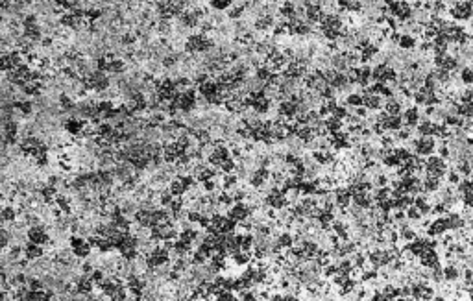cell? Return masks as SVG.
Instances as JSON below:
<instances>
[{"mask_svg":"<svg viewBox=\"0 0 473 301\" xmlns=\"http://www.w3.org/2000/svg\"><path fill=\"white\" fill-rule=\"evenodd\" d=\"M425 172H427V176H431V178H436V180L442 181L444 178H446V174H448V161L446 159H442L440 156H429L427 159H425V164H424Z\"/></svg>","mask_w":473,"mask_h":301,"instance_id":"1","label":"cell"},{"mask_svg":"<svg viewBox=\"0 0 473 301\" xmlns=\"http://www.w3.org/2000/svg\"><path fill=\"white\" fill-rule=\"evenodd\" d=\"M414 154H418L422 157H429L436 152V140L432 135H418V138L412 142Z\"/></svg>","mask_w":473,"mask_h":301,"instance_id":"2","label":"cell"},{"mask_svg":"<svg viewBox=\"0 0 473 301\" xmlns=\"http://www.w3.org/2000/svg\"><path fill=\"white\" fill-rule=\"evenodd\" d=\"M396 76H398V70L386 63H376V66H372V82L388 84V82H394Z\"/></svg>","mask_w":473,"mask_h":301,"instance_id":"3","label":"cell"},{"mask_svg":"<svg viewBox=\"0 0 473 301\" xmlns=\"http://www.w3.org/2000/svg\"><path fill=\"white\" fill-rule=\"evenodd\" d=\"M274 26H276V15H272V13L259 15V17H255L254 22H252V28H254L255 32H259V34H268V32H272Z\"/></svg>","mask_w":473,"mask_h":301,"instance_id":"4","label":"cell"},{"mask_svg":"<svg viewBox=\"0 0 473 301\" xmlns=\"http://www.w3.org/2000/svg\"><path fill=\"white\" fill-rule=\"evenodd\" d=\"M226 214H228L231 220H235L236 224L242 222V220H246V218L250 216L248 204H246V202H235V204H233L230 209H228V212H226Z\"/></svg>","mask_w":473,"mask_h":301,"instance_id":"5","label":"cell"},{"mask_svg":"<svg viewBox=\"0 0 473 301\" xmlns=\"http://www.w3.org/2000/svg\"><path fill=\"white\" fill-rule=\"evenodd\" d=\"M270 180V168H262V166H255L250 174V185L254 188H261L266 181Z\"/></svg>","mask_w":473,"mask_h":301,"instance_id":"6","label":"cell"},{"mask_svg":"<svg viewBox=\"0 0 473 301\" xmlns=\"http://www.w3.org/2000/svg\"><path fill=\"white\" fill-rule=\"evenodd\" d=\"M333 196H334V207H338L340 211H342V209H348L350 204H352V192H350V188H348L346 185L334 187Z\"/></svg>","mask_w":473,"mask_h":301,"instance_id":"7","label":"cell"},{"mask_svg":"<svg viewBox=\"0 0 473 301\" xmlns=\"http://www.w3.org/2000/svg\"><path fill=\"white\" fill-rule=\"evenodd\" d=\"M418 260H420V266H422V268L431 270V268L440 264V255H438L432 248H427V250H425V252L418 257Z\"/></svg>","mask_w":473,"mask_h":301,"instance_id":"8","label":"cell"},{"mask_svg":"<svg viewBox=\"0 0 473 301\" xmlns=\"http://www.w3.org/2000/svg\"><path fill=\"white\" fill-rule=\"evenodd\" d=\"M449 229H448V222H446V216H438L436 220H432V222H429V226H427V235L429 236H442L446 235Z\"/></svg>","mask_w":473,"mask_h":301,"instance_id":"9","label":"cell"},{"mask_svg":"<svg viewBox=\"0 0 473 301\" xmlns=\"http://www.w3.org/2000/svg\"><path fill=\"white\" fill-rule=\"evenodd\" d=\"M401 116H403V124L408 128H416L418 126L420 118H422L418 106H410V108H406L405 111L401 113Z\"/></svg>","mask_w":473,"mask_h":301,"instance_id":"10","label":"cell"},{"mask_svg":"<svg viewBox=\"0 0 473 301\" xmlns=\"http://www.w3.org/2000/svg\"><path fill=\"white\" fill-rule=\"evenodd\" d=\"M322 17H324V10H322L320 4H310V6L305 8V20L309 22V24H318L322 20Z\"/></svg>","mask_w":473,"mask_h":301,"instance_id":"11","label":"cell"},{"mask_svg":"<svg viewBox=\"0 0 473 301\" xmlns=\"http://www.w3.org/2000/svg\"><path fill=\"white\" fill-rule=\"evenodd\" d=\"M372 82V66L366 65V63H360L357 66V78H355V84L360 85V87H366L370 85Z\"/></svg>","mask_w":473,"mask_h":301,"instance_id":"12","label":"cell"},{"mask_svg":"<svg viewBox=\"0 0 473 301\" xmlns=\"http://www.w3.org/2000/svg\"><path fill=\"white\" fill-rule=\"evenodd\" d=\"M382 104H384V100H382L381 94L370 92V94H364L362 96V106L368 111H379V109H382Z\"/></svg>","mask_w":473,"mask_h":301,"instance_id":"13","label":"cell"},{"mask_svg":"<svg viewBox=\"0 0 473 301\" xmlns=\"http://www.w3.org/2000/svg\"><path fill=\"white\" fill-rule=\"evenodd\" d=\"M401 128H403V116L401 114H388L386 120L382 122V130L386 133H394L398 130H401Z\"/></svg>","mask_w":473,"mask_h":301,"instance_id":"14","label":"cell"},{"mask_svg":"<svg viewBox=\"0 0 473 301\" xmlns=\"http://www.w3.org/2000/svg\"><path fill=\"white\" fill-rule=\"evenodd\" d=\"M446 216V222H448V229H451V231H456V229L460 228H466V220L458 214V212H453L449 211L448 214H444Z\"/></svg>","mask_w":473,"mask_h":301,"instance_id":"15","label":"cell"},{"mask_svg":"<svg viewBox=\"0 0 473 301\" xmlns=\"http://www.w3.org/2000/svg\"><path fill=\"white\" fill-rule=\"evenodd\" d=\"M382 111H386L388 114H401V111H403V104H401L396 96L384 98Z\"/></svg>","mask_w":473,"mask_h":301,"instance_id":"16","label":"cell"},{"mask_svg":"<svg viewBox=\"0 0 473 301\" xmlns=\"http://www.w3.org/2000/svg\"><path fill=\"white\" fill-rule=\"evenodd\" d=\"M460 279V270H458V266L453 264V262H449L448 266H444V281H448V283H456Z\"/></svg>","mask_w":473,"mask_h":301,"instance_id":"17","label":"cell"},{"mask_svg":"<svg viewBox=\"0 0 473 301\" xmlns=\"http://www.w3.org/2000/svg\"><path fill=\"white\" fill-rule=\"evenodd\" d=\"M416 44H418V39L410 34H401L400 42H398V48L401 50H416Z\"/></svg>","mask_w":473,"mask_h":301,"instance_id":"18","label":"cell"},{"mask_svg":"<svg viewBox=\"0 0 473 301\" xmlns=\"http://www.w3.org/2000/svg\"><path fill=\"white\" fill-rule=\"evenodd\" d=\"M456 192L460 194L462 198H464V196H473V178L466 176L464 180L458 181V190H456Z\"/></svg>","mask_w":473,"mask_h":301,"instance_id":"19","label":"cell"},{"mask_svg":"<svg viewBox=\"0 0 473 301\" xmlns=\"http://www.w3.org/2000/svg\"><path fill=\"white\" fill-rule=\"evenodd\" d=\"M324 124H326V130H328L329 133L340 132V130L344 128V120H342V118H336L333 114H329L328 118H324Z\"/></svg>","mask_w":473,"mask_h":301,"instance_id":"20","label":"cell"},{"mask_svg":"<svg viewBox=\"0 0 473 301\" xmlns=\"http://www.w3.org/2000/svg\"><path fill=\"white\" fill-rule=\"evenodd\" d=\"M231 257V260L235 262V266H248L250 262H252V253H248V252H235L233 255H230Z\"/></svg>","mask_w":473,"mask_h":301,"instance_id":"21","label":"cell"},{"mask_svg":"<svg viewBox=\"0 0 473 301\" xmlns=\"http://www.w3.org/2000/svg\"><path fill=\"white\" fill-rule=\"evenodd\" d=\"M355 266H353V260L350 257H342V259L336 262V272L338 274H344V276H352Z\"/></svg>","mask_w":473,"mask_h":301,"instance_id":"22","label":"cell"},{"mask_svg":"<svg viewBox=\"0 0 473 301\" xmlns=\"http://www.w3.org/2000/svg\"><path fill=\"white\" fill-rule=\"evenodd\" d=\"M422 185H424V192H438L440 190V180L431 178V176H425L422 180Z\"/></svg>","mask_w":473,"mask_h":301,"instance_id":"23","label":"cell"},{"mask_svg":"<svg viewBox=\"0 0 473 301\" xmlns=\"http://www.w3.org/2000/svg\"><path fill=\"white\" fill-rule=\"evenodd\" d=\"M272 240H276L279 244V246L283 248V250H286V248H290L292 244H294V236H292L290 231H283V233H279L276 238H272Z\"/></svg>","mask_w":473,"mask_h":301,"instance_id":"24","label":"cell"},{"mask_svg":"<svg viewBox=\"0 0 473 301\" xmlns=\"http://www.w3.org/2000/svg\"><path fill=\"white\" fill-rule=\"evenodd\" d=\"M342 104H346L348 108H360L362 106V94L360 92H348V96L342 100Z\"/></svg>","mask_w":473,"mask_h":301,"instance_id":"25","label":"cell"},{"mask_svg":"<svg viewBox=\"0 0 473 301\" xmlns=\"http://www.w3.org/2000/svg\"><path fill=\"white\" fill-rule=\"evenodd\" d=\"M455 170L458 172L460 176H472V172H473V166H472V163L468 161V159H458L456 161V166H455Z\"/></svg>","mask_w":473,"mask_h":301,"instance_id":"26","label":"cell"},{"mask_svg":"<svg viewBox=\"0 0 473 301\" xmlns=\"http://www.w3.org/2000/svg\"><path fill=\"white\" fill-rule=\"evenodd\" d=\"M416 236H418V233H416V231H414V229L410 228L408 224H406V226H403V228H400V238L403 242H412Z\"/></svg>","mask_w":473,"mask_h":301,"instance_id":"27","label":"cell"},{"mask_svg":"<svg viewBox=\"0 0 473 301\" xmlns=\"http://www.w3.org/2000/svg\"><path fill=\"white\" fill-rule=\"evenodd\" d=\"M458 78L464 85H473V65H466L460 68Z\"/></svg>","mask_w":473,"mask_h":301,"instance_id":"28","label":"cell"},{"mask_svg":"<svg viewBox=\"0 0 473 301\" xmlns=\"http://www.w3.org/2000/svg\"><path fill=\"white\" fill-rule=\"evenodd\" d=\"M252 250H254V235L252 233L240 235V252L252 253Z\"/></svg>","mask_w":473,"mask_h":301,"instance_id":"29","label":"cell"},{"mask_svg":"<svg viewBox=\"0 0 473 301\" xmlns=\"http://www.w3.org/2000/svg\"><path fill=\"white\" fill-rule=\"evenodd\" d=\"M348 113H350V109H348L346 104H342V102L336 104V106L331 109V114H333V116H336V118H342V120H344V118L348 116Z\"/></svg>","mask_w":473,"mask_h":301,"instance_id":"30","label":"cell"},{"mask_svg":"<svg viewBox=\"0 0 473 301\" xmlns=\"http://www.w3.org/2000/svg\"><path fill=\"white\" fill-rule=\"evenodd\" d=\"M390 198V187H377L376 190H374V200H376V204H379V202H384V200Z\"/></svg>","mask_w":473,"mask_h":301,"instance_id":"31","label":"cell"},{"mask_svg":"<svg viewBox=\"0 0 473 301\" xmlns=\"http://www.w3.org/2000/svg\"><path fill=\"white\" fill-rule=\"evenodd\" d=\"M382 294H384V300H398V298H400V286L386 284V286L382 288Z\"/></svg>","mask_w":473,"mask_h":301,"instance_id":"32","label":"cell"},{"mask_svg":"<svg viewBox=\"0 0 473 301\" xmlns=\"http://www.w3.org/2000/svg\"><path fill=\"white\" fill-rule=\"evenodd\" d=\"M381 163L384 164V166H388V168H398V166L401 164V163H400V159H398V157L394 156V152H390L388 156L382 157Z\"/></svg>","mask_w":473,"mask_h":301,"instance_id":"33","label":"cell"},{"mask_svg":"<svg viewBox=\"0 0 473 301\" xmlns=\"http://www.w3.org/2000/svg\"><path fill=\"white\" fill-rule=\"evenodd\" d=\"M388 183H390V180H388V176H384V174H374V187H388Z\"/></svg>","mask_w":473,"mask_h":301,"instance_id":"34","label":"cell"},{"mask_svg":"<svg viewBox=\"0 0 473 301\" xmlns=\"http://www.w3.org/2000/svg\"><path fill=\"white\" fill-rule=\"evenodd\" d=\"M405 214H406V218L408 220H422V212L418 211V207L416 205H410L408 209L405 211Z\"/></svg>","mask_w":473,"mask_h":301,"instance_id":"35","label":"cell"},{"mask_svg":"<svg viewBox=\"0 0 473 301\" xmlns=\"http://www.w3.org/2000/svg\"><path fill=\"white\" fill-rule=\"evenodd\" d=\"M448 183L449 185H458V181H460V174L456 172V170H448Z\"/></svg>","mask_w":473,"mask_h":301,"instance_id":"36","label":"cell"},{"mask_svg":"<svg viewBox=\"0 0 473 301\" xmlns=\"http://www.w3.org/2000/svg\"><path fill=\"white\" fill-rule=\"evenodd\" d=\"M322 274H324L326 277H333L334 274H336V264H334V262H333V264H331V262H329V264H326L324 268H322Z\"/></svg>","mask_w":473,"mask_h":301,"instance_id":"37","label":"cell"},{"mask_svg":"<svg viewBox=\"0 0 473 301\" xmlns=\"http://www.w3.org/2000/svg\"><path fill=\"white\" fill-rule=\"evenodd\" d=\"M462 204H464V209L473 211V196H464V198H462Z\"/></svg>","mask_w":473,"mask_h":301,"instance_id":"38","label":"cell"},{"mask_svg":"<svg viewBox=\"0 0 473 301\" xmlns=\"http://www.w3.org/2000/svg\"><path fill=\"white\" fill-rule=\"evenodd\" d=\"M470 286L473 288V276H472V279H470Z\"/></svg>","mask_w":473,"mask_h":301,"instance_id":"39","label":"cell"},{"mask_svg":"<svg viewBox=\"0 0 473 301\" xmlns=\"http://www.w3.org/2000/svg\"><path fill=\"white\" fill-rule=\"evenodd\" d=\"M279 2H285V0H279Z\"/></svg>","mask_w":473,"mask_h":301,"instance_id":"40","label":"cell"}]
</instances>
